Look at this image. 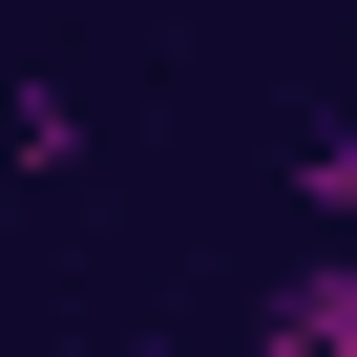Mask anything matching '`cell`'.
<instances>
[{"label":"cell","instance_id":"obj_2","mask_svg":"<svg viewBox=\"0 0 357 357\" xmlns=\"http://www.w3.org/2000/svg\"><path fill=\"white\" fill-rule=\"evenodd\" d=\"M294 211H315V231H357V126H315V168H294Z\"/></svg>","mask_w":357,"mask_h":357},{"label":"cell","instance_id":"obj_1","mask_svg":"<svg viewBox=\"0 0 357 357\" xmlns=\"http://www.w3.org/2000/svg\"><path fill=\"white\" fill-rule=\"evenodd\" d=\"M273 357H357V252H336V273H294V294H273Z\"/></svg>","mask_w":357,"mask_h":357}]
</instances>
